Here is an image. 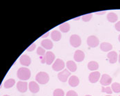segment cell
<instances>
[{"label": "cell", "instance_id": "1", "mask_svg": "<svg viewBox=\"0 0 120 96\" xmlns=\"http://www.w3.org/2000/svg\"><path fill=\"white\" fill-rule=\"evenodd\" d=\"M17 76L21 81H26L30 79L31 76V71L27 67H21L17 71Z\"/></svg>", "mask_w": 120, "mask_h": 96}, {"label": "cell", "instance_id": "2", "mask_svg": "<svg viewBox=\"0 0 120 96\" xmlns=\"http://www.w3.org/2000/svg\"><path fill=\"white\" fill-rule=\"evenodd\" d=\"M35 79H36V81L38 84L45 85L49 80V76L46 72L41 71V72L38 73L36 75Z\"/></svg>", "mask_w": 120, "mask_h": 96}, {"label": "cell", "instance_id": "3", "mask_svg": "<svg viewBox=\"0 0 120 96\" xmlns=\"http://www.w3.org/2000/svg\"><path fill=\"white\" fill-rule=\"evenodd\" d=\"M65 67V64L64 61L60 58L56 59V60L54 62L52 65V69L55 71H61L64 69Z\"/></svg>", "mask_w": 120, "mask_h": 96}, {"label": "cell", "instance_id": "4", "mask_svg": "<svg viewBox=\"0 0 120 96\" xmlns=\"http://www.w3.org/2000/svg\"><path fill=\"white\" fill-rule=\"evenodd\" d=\"M69 42H70V44L72 47L78 48L80 46L82 41H81V38L80 37V36H78V34H72L70 37Z\"/></svg>", "mask_w": 120, "mask_h": 96}, {"label": "cell", "instance_id": "5", "mask_svg": "<svg viewBox=\"0 0 120 96\" xmlns=\"http://www.w3.org/2000/svg\"><path fill=\"white\" fill-rule=\"evenodd\" d=\"M70 76H71V73L68 69H63V71H61L60 73L58 74V78L60 82H65L69 78Z\"/></svg>", "mask_w": 120, "mask_h": 96}, {"label": "cell", "instance_id": "6", "mask_svg": "<svg viewBox=\"0 0 120 96\" xmlns=\"http://www.w3.org/2000/svg\"><path fill=\"white\" fill-rule=\"evenodd\" d=\"M86 43L90 48H96L99 45V39L95 36H89L86 39Z\"/></svg>", "mask_w": 120, "mask_h": 96}, {"label": "cell", "instance_id": "7", "mask_svg": "<svg viewBox=\"0 0 120 96\" xmlns=\"http://www.w3.org/2000/svg\"><path fill=\"white\" fill-rule=\"evenodd\" d=\"M112 78L109 75L104 74L101 77L100 82V84L103 86H108L112 83Z\"/></svg>", "mask_w": 120, "mask_h": 96}, {"label": "cell", "instance_id": "8", "mask_svg": "<svg viewBox=\"0 0 120 96\" xmlns=\"http://www.w3.org/2000/svg\"><path fill=\"white\" fill-rule=\"evenodd\" d=\"M101 76V74L99 71H93L89 76V80L91 83H96L99 81Z\"/></svg>", "mask_w": 120, "mask_h": 96}, {"label": "cell", "instance_id": "9", "mask_svg": "<svg viewBox=\"0 0 120 96\" xmlns=\"http://www.w3.org/2000/svg\"><path fill=\"white\" fill-rule=\"evenodd\" d=\"M19 62L23 66L28 67L31 64V58L26 54H23L19 58Z\"/></svg>", "mask_w": 120, "mask_h": 96}, {"label": "cell", "instance_id": "10", "mask_svg": "<svg viewBox=\"0 0 120 96\" xmlns=\"http://www.w3.org/2000/svg\"><path fill=\"white\" fill-rule=\"evenodd\" d=\"M45 60H46V64L47 65H52L55 60L54 54L53 52H50V51L47 52L45 55Z\"/></svg>", "mask_w": 120, "mask_h": 96}, {"label": "cell", "instance_id": "11", "mask_svg": "<svg viewBox=\"0 0 120 96\" xmlns=\"http://www.w3.org/2000/svg\"><path fill=\"white\" fill-rule=\"evenodd\" d=\"M28 83L25 81H19L17 84V89L21 93H26L28 90Z\"/></svg>", "mask_w": 120, "mask_h": 96}, {"label": "cell", "instance_id": "12", "mask_svg": "<svg viewBox=\"0 0 120 96\" xmlns=\"http://www.w3.org/2000/svg\"><path fill=\"white\" fill-rule=\"evenodd\" d=\"M84 57H85V54H84V53L82 50H77L74 53V60L76 62H78V63L83 61L84 59Z\"/></svg>", "mask_w": 120, "mask_h": 96}, {"label": "cell", "instance_id": "13", "mask_svg": "<svg viewBox=\"0 0 120 96\" xmlns=\"http://www.w3.org/2000/svg\"><path fill=\"white\" fill-rule=\"evenodd\" d=\"M28 87H29V90L32 93H37L40 90L39 85L37 84V82H34V81L30 82L28 85Z\"/></svg>", "mask_w": 120, "mask_h": 96}, {"label": "cell", "instance_id": "14", "mask_svg": "<svg viewBox=\"0 0 120 96\" xmlns=\"http://www.w3.org/2000/svg\"><path fill=\"white\" fill-rule=\"evenodd\" d=\"M107 58H109V60L111 64H114L117 61L118 59V55L117 53L116 52L112 51L109 52V54H107Z\"/></svg>", "mask_w": 120, "mask_h": 96}, {"label": "cell", "instance_id": "15", "mask_svg": "<svg viewBox=\"0 0 120 96\" xmlns=\"http://www.w3.org/2000/svg\"><path fill=\"white\" fill-rule=\"evenodd\" d=\"M41 45L42 48H43L45 49H52L53 48V43L49 39H44L41 41Z\"/></svg>", "mask_w": 120, "mask_h": 96}, {"label": "cell", "instance_id": "16", "mask_svg": "<svg viewBox=\"0 0 120 96\" xmlns=\"http://www.w3.org/2000/svg\"><path fill=\"white\" fill-rule=\"evenodd\" d=\"M69 86H72V87H75V86H78L79 83H80V80L76 76H71L69 78Z\"/></svg>", "mask_w": 120, "mask_h": 96}, {"label": "cell", "instance_id": "17", "mask_svg": "<svg viewBox=\"0 0 120 96\" xmlns=\"http://www.w3.org/2000/svg\"><path fill=\"white\" fill-rule=\"evenodd\" d=\"M62 37V34L60 31L58 30H53L51 32V38L54 41H59Z\"/></svg>", "mask_w": 120, "mask_h": 96}, {"label": "cell", "instance_id": "18", "mask_svg": "<svg viewBox=\"0 0 120 96\" xmlns=\"http://www.w3.org/2000/svg\"><path fill=\"white\" fill-rule=\"evenodd\" d=\"M66 66L67 69L71 71V72H75L77 70V65L75 64V63L72 61V60H69L67 62Z\"/></svg>", "mask_w": 120, "mask_h": 96}, {"label": "cell", "instance_id": "19", "mask_svg": "<svg viewBox=\"0 0 120 96\" xmlns=\"http://www.w3.org/2000/svg\"><path fill=\"white\" fill-rule=\"evenodd\" d=\"M100 49L101 50L104 52H107L111 51V49H112V45H111V43H107V42H103L100 44Z\"/></svg>", "mask_w": 120, "mask_h": 96}, {"label": "cell", "instance_id": "20", "mask_svg": "<svg viewBox=\"0 0 120 96\" xmlns=\"http://www.w3.org/2000/svg\"><path fill=\"white\" fill-rule=\"evenodd\" d=\"M107 20L111 23H115L118 20V16L115 12H109L107 15Z\"/></svg>", "mask_w": 120, "mask_h": 96}, {"label": "cell", "instance_id": "21", "mask_svg": "<svg viewBox=\"0 0 120 96\" xmlns=\"http://www.w3.org/2000/svg\"><path fill=\"white\" fill-rule=\"evenodd\" d=\"M87 67H88V69L90 71H96V70L98 69V68H99V64L96 61H91V62H89L88 63Z\"/></svg>", "mask_w": 120, "mask_h": 96}, {"label": "cell", "instance_id": "22", "mask_svg": "<svg viewBox=\"0 0 120 96\" xmlns=\"http://www.w3.org/2000/svg\"><path fill=\"white\" fill-rule=\"evenodd\" d=\"M59 28L60 30L63 32V33H66L68 32L70 30V25L68 22H65L63 23H62L61 25L59 26Z\"/></svg>", "mask_w": 120, "mask_h": 96}, {"label": "cell", "instance_id": "23", "mask_svg": "<svg viewBox=\"0 0 120 96\" xmlns=\"http://www.w3.org/2000/svg\"><path fill=\"white\" fill-rule=\"evenodd\" d=\"M15 84V80L14 79L10 78V79H8V80L5 81L4 84V86L6 89H10V88H11V87L14 86Z\"/></svg>", "mask_w": 120, "mask_h": 96}, {"label": "cell", "instance_id": "24", "mask_svg": "<svg viewBox=\"0 0 120 96\" xmlns=\"http://www.w3.org/2000/svg\"><path fill=\"white\" fill-rule=\"evenodd\" d=\"M111 89L114 93H120V84L118 82L112 83L111 85Z\"/></svg>", "mask_w": 120, "mask_h": 96}, {"label": "cell", "instance_id": "25", "mask_svg": "<svg viewBox=\"0 0 120 96\" xmlns=\"http://www.w3.org/2000/svg\"><path fill=\"white\" fill-rule=\"evenodd\" d=\"M54 96H65V92L61 89H56L54 91L53 93Z\"/></svg>", "mask_w": 120, "mask_h": 96}, {"label": "cell", "instance_id": "26", "mask_svg": "<svg viewBox=\"0 0 120 96\" xmlns=\"http://www.w3.org/2000/svg\"><path fill=\"white\" fill-rule=\"evenodd\" d=\"M37 54L40 56H44L46 54L45 52V49L42 47H38L37 48Z\"/></svg>", "mask_w": 120, "mask_h": 96}, {"label": "cell", "instance_id": "27", "mask_svg": "<svg viewBox=\"0 0 120 96\" xmlns=\"http://www.w3.org/2000/svg\"><path fill=\"white\" fill-rule=\"evenodd\" d=\"M102 93H107L109 95H111L112 93V89L110 86H102Z\"/></svg>", "mask_w": 120, "mask_h": 96}, {"label": "cell", "instance_id": "28", "mask_svg": "<svg viewBox=\"0 0 120 96\" xmlns=\"http://www.w3.org/2000/svg\"><path fill=\"white\" fill-rule=\"evenodd\" d=\"M93 17L92 13H90V14H86V15H84L83 16L81 17V18L82 19V21L84 22H88Z\"/></svg>", "mask_w": 120, "mask_h": 96}, {"label": "cell", "instance_id": "29", "mask_svg": "<svg viewBox=\"0 0 120 96\" xmlns=\"http://www.w3.org/2000/svg\"><path fill=\"white\" fill-rule=\"evenodd\" d=\"M66 96H78V93L75 91H69L68 92H67Z\"/></svg>", "mask_w": 120, "mask_h": 96}, {"label": "cell", "instance_id": "30", "mask_svg": "<svg viewBox=\"0 0 120 96\" xmlns=\"http://www.w3.org/2000/svg\"><path fill=\"white\" fill-rule=\"evenodd\" d=\"M35 48H36V43H33L31 45H30V47L27 48V51L28 52H32L35 49Z\"/></svg>", "mask_w": 120, "mask_h": 96}, {"label": "cell", "instance_id": "31", "mask_svg": "<svg viewBox=\"0 0 120 96\" xmlns=\"http://www.w3.org/2000/svg\"><path fill=\"white\" fill-rule=\"evenodd\" d=\"M115 28L116 29V30H117L118 32H120V21L115 23Z\"/></svg>", "mask_w": 120, "mask_h": 96}, {"label": "cell", "instance_id": "32", "mask_svg": "<svg viewBox=\"0 0 120 96\" xmlns=\"http://www.w3.org/2000/svg\"><path fill=\"white\" fill-rule=\"evenodd\" d=\"M40 60H41V63H43V64L46 63V60H45V56H40Z\"/></svg>", "mask_w": 120, "mask_h": 96}, {"label": "cell", "instance_id": "33", "mask_svg": "<svg viewBox=\"0 0 120 96\" xmlns=\"http://www.w3.org/2000/svg\"><path fill=\"white\" fill-rule=\"evenodd\" d=\"M106 12V10H104V11H101V12H95V14H96V15H104V14H105Z\"/></svg>", "mask_w": 120, "mask_h": 96}, {"label": "cell", "instance_id": "34", "mask_svg": "<svg viewBox=\"0 0 120 96\" xmlns=\"http://www.w3.org/2000/svg\"><path fill=\"white\" fill-rule=\"evenodd\" d=\"M49 32H46L45 34H43L41 37H42V38H46L47 37H48V36H49Z\"/></svg>", "mask_w": 120, "mask_h": 96}, {"label": "cell", "instance_id": "35", "mask_svg": "<svg viewBox=\"0 0 120 96\" xmlns=\"http://www.w3.org/2000/svg\"><path fill=\"white\" fill-rule=\"evenodd\" d=\"M80 18H81V17H76L75 19H74V20H75V21H76V20H79Z\"/></svg>", "mask_w": 120, "mask_h": 96}, {"label": "cell", "instance_id": "36", "mask_svg": "<svg viewBox=\"0 0 120 96\" xmlns=\"http://www.w3.org/2000/svg\"><path fill=\"white\" fill-rule=\"evenodd\" d=\"M118 39H119V41L120 42V34L119 35V37H118Z\"/></svg>", "mask_w": 120, "mask_h": 96}, {"label": "cell", "instance_id": "37", "mask_svg": "<svg viewBox=\"0 0 120 96\" xmlns=\"http://www.w3.org/2000/svg\"><path fill=\"white\" fill-rule=\"evenodd\" d=\"M119 62H120V54L119 55Z\"/></svg>", "mask_w": 120, "mask_h": 96}, {"label": "cell", "instance_id": "38", "mask_svg": "<svg viewBox=\"0 0 120 96\" xmlns=\"http://www.w3.org/2000/svg\"><path fill=\"white\" fill-rule=\"evenodd\" d=\"M85 96H90V95H86Z\"/></svg>", "mask_w": 120, "mask_h": 96}, {"label": "cell", "instance_id": "39", "mask_svg": "<svg viewBox=\"0 0 120 96\" xmlns=\"http://www.w3.org/2000/svg\"><path fill=\"white\" fill-rule=\"evenodd\" d=\"M8 96V95H5V96Z\"/></svg>", "mask_w": 120, "mask_h": 96}, {"label": "cell", "instance_id": "40", "mask_svg": "<svg viewBox=\"0 0 120 96\" xmlns=\"http://www.w3.org/2000/svg\"><path fill=\"white\" fill-rule=\"evenodd\" d=\"M111 96V95H108V96Z\"/></svg>", "mask_w": 120, "mask_h": 96}, {"label": "cell", "instance_id": "41", "mask_svg": "<svg viewBox=\"0 0 120 96\" xmlns=\"http://www.w3.org/2000/svg\"></svg>", "mask_w": 120, "mask_h": 96}]
</instances>
